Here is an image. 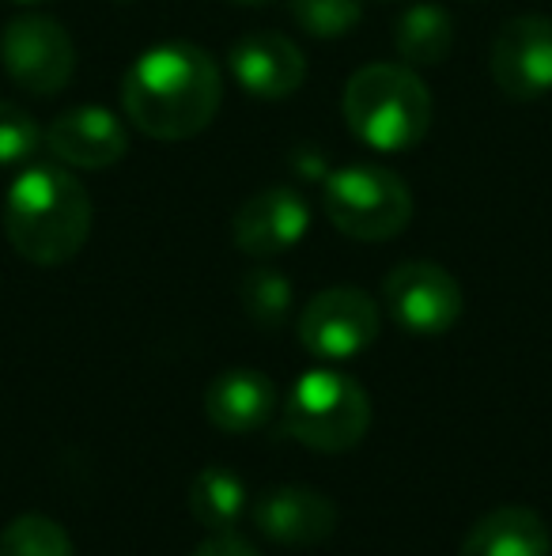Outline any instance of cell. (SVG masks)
<instances>
[{"mask_svg":"<svg viewBox=\"0 0 552 556\" xmlns=\"http://www.w3.org/2000/svg\"><path fill=\"white\" fill-rule=\"evenodd\" d=\"M220 68L193 42H159L129 65L121 106L129 125L152 140H190L220 111Z\"/></svg>","mask_w":552,"mask_h":556,"instance_id":"obj_1","label":"cell"},{"mask_svg":"<svg viewBox=\"0 0 552 556\" xmlns=\"http://www.w3.org/2000/svg\"><path fill=\"white\" fill-rule=\"evenodd\" d=\"M91 193L65 163H30L8 186L4 235L20 257L35 265H65L91 235Z\"/></svg>","mask_w":552,"mask_h":556,"instance_id":"obj_2","label":"cell"},{"mask_svg":"<svg viewBox=\"0 0 552 556\" xmlns=\"http://www.w3.org/2000/svg\"><path fill=\"white\" fill-rule=\"evenodd\" d=\"M341 106L352 137L375 152L416 148L432 129V91L409 65H363L345 84Z\"/></svg>","mask_w":552,"mask_h":556,"instance_id":"obj_3","label":"cell"},{"mask_svg":"<svg viewBox=\"0 0 552 556\" xmlns=\"http://www.w3.org/2000/svg\"><path fill=\"white\" fill-rule=\"evenodd\" d=\"M280 425L295 443L322 454L352 451L371 428V397L356 379L333 367L299 375L284 397Z\"/></svg>","mask_w":552,"mask_h":556,"instance_id":"obj_4","label":"cell"},{"mask_svg":"<svg viewBox=\"0 0 552 556\" xmlns=\"http://www.w3.org/2000/svg\"><path fill=\"white\" fill-rule=\"evenodd\" d=\"M322 205L341 235L360 242H386L413 220V193L406 178L375 163H352L325 178Z\"/></svg>","mask_w":552,"mask_h":556,"instance_id":"obj_5","label":"cell"},{"mask_svg":"<svg viewBox=\"0 0 552 556\" xmlns=\"http://www.w3.org/2000/svg\"><path fill=\"white\" fill-rule=\"evenodd\" d=\"M0 65L27 96L53 99L73 84L76 46L73 35L50 15H15L0 30Z\"/></svg>","mask_w":552,"mask_h":556,"instance_id":"obj_6","label":"cell"},{"mask_svg":"<svg viewBox=\"0 0 552 556\" xmlns=\"http://www.w3.org/2000/svg\"><path fill=\"white\" fill-rule=\"evenodd\" d=\"M378 307L360 288H325L303 307L299 341L318 359H352L378 337Z\"/></svg>","mask_w":552,"mask_h":556,"instance_id":"obj_7","label":"cell"},{"mask_svg":"<svg viewBox=\"0 0 552 556\" xmlns=\"http://www.w3.org/2000/svg\"><path fill=\"white\" fill-rule=\"evenodd\" d=\"M488 73L511 103H538L552 91V20L515 15L500 27Z\"/></svg>","mask_w":552,"mask_h":556,"instance_id":"obj_8","label":"cell"},{"mask_svg":"<svg viewBox=\"0 0 552 556\" xmlns=\"http://www.w3.org/2000/svg\"><path fill=\"white\" fill-rule=\"evenodd\" d=\"M386 307L401 330L439 337L462 318V285L435 262H406L383 285Z\"/></svg>","mask_w":552,"mask_h":556,"instance_id":"obj_9","label":"cell"},{"mask_svg":"<svg viewBox=\"0 0 552 556\" xmlns=\"http://www.w3.org/2000/svg\"><path fill=\"white\" fill-rule=\"evenodd\" d=\"M42 144L65 167L106 170L129 155V132L126 122L106 106H73L53 117L42 132Z\"/></svg>","mask_w":552,"mask_h":556,"instance_id":"obj_10","label":"cell"},{"mask_svg":"<svg viewBox=\"0 0 552 556\" xmlns=\"http://www.w3.org/2000/svg\"><path fill=\"white\" fill-rule=\"evenodd\" d=\"M310 231V205L292 186H269L258 190L251 201H243L231 220V239L243 254L273 257L299 247V239Z\"/></svg>","mask_w":552,"mask_h":556,"instance_id":"obj_11","label":"cell"},{"mask_svg":"<svg viewBox=\"0 0 552 556\" xmlns=\"http://www.w3.org/2000/svg\"><path fill=\"white\" fill-rule=\"evenodd\" d=\"M231 76L246 96L261 99V103H280L292 99L307 80V58L287 35L277 30H254L243 35L231 46Z\"/></svg>","mask_w":552,"mask_h":556,"instance_id":"obj_12","label":"cell"},{"mask_svg":"<svg viewBox=\"0 0 552 556\" xmlns=\"http://www.w3.org/2000/svg\"><path fill=\"white\" fill-rule=\"evenodd\" d=\"M337 504L325 492L303 489V484H284V489H269L266 496L254 504V527L277 545L287 549H307V545H322L337 530Z\"/></svg>","mask_w":552,"mask_h":556,"instance_id":"obj_13","label":"cell"},{"mask_svg":"<svg viewBox=\"0 0 552 556\" xmlns=\"http://www.w3.org/2000/svg\"><path fill=\"white\" fill-rule=\"evenodd\" d=\"M205 413L220 432H258L277 417V387L266 371L235 367L213 379V387L205 390Z\"/></svg>","mask_w":552,"mask_h":556,"instance_id":"obj_14","label":"cell"},{"mask_svg":"<svg viewBox=\"0 0 552 556\" xmlns=\"http://www.w3.org/2000/svg\"><path fill=\"white\" fill-rule=\"evenodd\" d=\"M462 556H552L549 522L523 504H503L473 522Z\"/></svg>","mask_w":552,"mask_h":556,"instance_id":"obj_15","label":"cell"},{"mask_svg":"<svg viewBox=\"0 0 552 556\" xmlns=\"http://www.w3.org/2000/svg\"><path fill=\"white\" fill-rule=\"evenodd\" d=\"M394 46L409 68H435L454 50V20L442 4H409L394 23Z\"/></svg>","mask_w":552,"mask_h":556,"instance_id":"obj_16","label":"cell"},{"mask_svg":"<svg viewBox=\"0 0 552 556\" xmlns=\"http://www.w3.org/2000/svg\"><path fill=\"white\" fill-rule=\"evenodd\" d=\"M246 504H251V492H246L243 477L228 466H205L190 481V515L208 534L235 530L246 515Z\"/></svg>","mask_w":552,"mask_h":556,"instance_id":"obj_17","label":"cell"},{"mask_svg":"<svg viewBox=\"0 0 552 556\" xmlns=\"http://www.w3.org/2000/svg\"><path fill=\"white\" fill-rule=\"evenodd\" d=\"M0 556H76L65 527L46 515H20L0 530Z\"/></svg>","mask_w":552,"mask_h":556,"instance_id":"obj_18","label":"cell"},{"mask_svg":"<svg viewBox=\"0 0 552 556\" xmlns=\"http://www.w3.org/2000/svg\"><path fill=\"white\" fill-rule=\"evenodd\" d=\"M243 307L261 330H277L292 315V285L277 269H254L243 280Z\"/></svg>","mask_w":552,"mask_h":556,"instance_id":"obj_19","label":"cell"},{"mask_svg":"<svg viewBox=\"0 0 552 556\" xmlns=\"http://www.w3.org/2000/svg\"><path fill=\"white\" fill-rule=\"evenodd\" d=\"M363 15V0H292V20L314 38H345Z\"/></svg>","mask_w":552,"mask_h":556,"instance_id":"obj_20","label":"cell"},{"mask_svg":"<svg viewBox=\"0 0 552 556\" xmlns=\"http://www.w3.org/2000/svg\"><path fill=\"white\" fill-rule=\"evenodd\" d=\"M42 148V129L23 106L0 99V167H15V163H30L35 152Z\"/></svg>","mask_w":552,"mask_h":556,"instance_id":"obj_21","label":"cell"},{"mask_svg":"<svg viewBox=\"0 0 552 556\" xmlns=\"http://www.w3.org/2000/svg\"><path fill=\"white\" fill-rule=\"evenodd\" d=\"M193 556H261L246 538H239L235 530H223V534H208L205 542L193 549Z\"/></svg>","mask_w":552,"mask_h":556,"instance_id":"obj_22","label":"cell"},{"mask_svg":"<svg viewBox=\"0 0 552 556\" xmlns=\"http://www.w3.org/2000/svg\"><path fill=\"white\" fill-rule=\"evenodd\" d=\"M228 4H269V0H228Z\"/></svg>","mask_w":552,"mask_h":556,"instance_id":"obj_23","label":"cell"},{"mask_svg":"<svg viewBox=\"0 0 552 556\" xmlns=\"http://www.w3.org/2000/svg\"><path fill=\"white\" fill-rule=\"evenodd\" d=\"M12 4H46V0H12Z\"/></svg>","mask_w":552,"mask_h":556,"instance_id":"obj_24","label":"cell"},{"mask_svg":"<svg viewBox=\"0 0 552 556\" xmlns=\"http://www.w3.org/2000/svg\"><path fill=\"white\" fill-rule=\"evenodd\" d=\"M114 4H137V0H114Z\"/></svg>","mask_w":552,"mask_h":556,"instance_id":"obj_25","label":"cell"}]
</instances>
